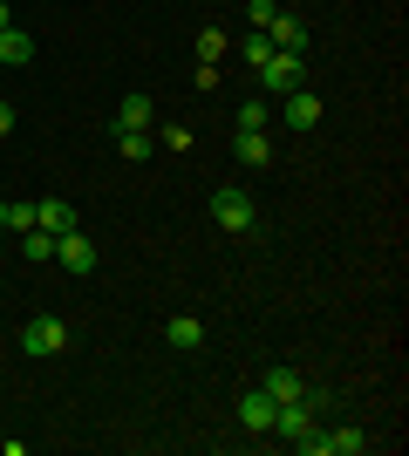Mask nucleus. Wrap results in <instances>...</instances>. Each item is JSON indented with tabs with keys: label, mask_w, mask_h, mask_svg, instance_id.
Returning a JSON list of instances; mask_svg holds the SVG:
<instances>
[{
	"label": "nucleus",
	"mask_w": 409,
	"mask_h": 456,
	"mask_svg": "<svg viewBox=\"0 0 409 456\" xmlns=\"http://www.w3.org/2000/svg\"><path fill=\"white\" fill-rule=\"evenodd\" d=\"M151 123H157V102H151V95H123L117 130H151Z\"/></svg>",
	"instance_id": "obj_9"
},
{
	"label": "nucleus",
	"mask_w": 409,
	"mask_h": 456,
	"mask_svg": "<svg viewBox=\"0 0 409 456\" xmlns=\"http://www.w3.org/2000/svg\"><path fill=\"white\" fill-rule=\"evenodd\" d=\"M164 341H171V347H177V354H192V347H198V341H205V321H192V314H177V321H171V327H164Z\"/></svg>",
	"instance_id": "obj_12"
},
{
	"label": "nucleus",
	"mask_w": 409,
	"mask_h": 456,
	"mask_svg": "<svg viewBox=\"0 0 409 456\" xmlns=\"http://www.w3.org/2000/svg\"><path fill=\"white\" fill-rule=\"evenodd\" d=\"M0 28H14V14H7V0H0Z\"/></svg>",
	"instance_id": "obj_22"
},
{
	"label": "nucleus",
	"mask_w": 409,
	"mask_h": 456,
	"mask_svg": "<svg viewBox=\"0 0 409 456\" xmlns=\"http://www.w3.org/2000/svg\"><path fill=\"white\" fill-rule=\"evenodd\" d=\"M0 252H7V232H0Z\"/></svg>",
	"instance_id": "obj_24"
},
{
	"label": "nucleus",
	"mask_w": 409,
	"mask_h": 456,
	"mask_svg": "<svg viewBox=\"0 0 409 456\" xmlns=\"http://www.w3.org/2000/svg\"><path fill=\"white\" fill-rule=\"evenodd\" d=\"M198 55H205V61L225 55V28H198Z\"/></svg>",
	"instance_id": "obj_18"
},
{
	"label": "nucleus",
	"mask_w": 409,
	"mask_h": 456,
	"mask_svg": "<svg viewBox=\"0 0 409 456\" xmlns=\"http://www.w3.org/2000/svg\"><path fill=\"white\" fill-rule=\"evenodd\" d=\"M28 225H35V205H14V198H7V232H14V239H20V232H28Z\"/></svg>",
	"instance_id": "obj_19"
},
{
	"label": "nucleus",
	"mask_w": 409,
	"mask_h": 456,
	"mask_svg": "<svg viewBox=\"0 0 409 456\" xmlns=\"http://www.w3.org/2000/svg\"><path fill=\"white\" fill-rule=\"evenodd\" d=\"M300 82H307V55H280V48H273V55L259 61V95H266V102H280V95L300 89Z\"/></svg>",
	"instance_id": "obj_1"
},
{
	"label": "nucleus",
	"mask_w": 409,
	"mask_h": 456,
	"mask_svg": "<svg viewBox=\"0 0 409 456\" xmlns=\"http://www.w3.org/2000/svg\"><path fill=\"white\" fill-rule=\"evenodd\" d=\"M273 402H300V388H307V375H293V368H266V381H259Z\"/></svg>",
	"instance_id": "obj_11"
},
{
	"label": "nucleus",
	"mask_w": 409,
	"mask_h": 456,
	"mask_svg": "<svg viewBox=\"0 0 409 456\" xmlns=\"http://www.w3.org/2000/svg\"><path fill=\"white\" fill-rule=\"evenodd\" d=\"M273 123V102L266 95H246V102H239V130H266Z\"/></svg>",
	"instance_id": "obj_16"
},
{
	"label": "nucleus",
	"mask_w": 409,
	"mask_h": 456,
	"mask_svg": "<svg viewBox=\"0 0 409 456\" xmlns=\"http://www.w3.org/2000/svg\"><path fill=\"white\" fill-rule=\"evenodd\" d=\"M0 232H7V198H0Z\"/></svg>",
	"instance_id": "obj_23"
},
{
	"label": "nucleus",
	"mask_w": 409,
	"mask_h": 456,
	"mask_svg": "<svg viewBox=\"0 0 409 456\" xmlns=\"http://www.w3.org/2000/svg\"><path fill=\"white\" fill-rule=\"evenodd\" d=\"M35 225H41V232H55V239H61V232L76 225V211H69V198H41V205H35Z\"/></svg>",
	"instance_id": "obj_10"
},
{
	"label": "nucleus",
	"mask_w": 409,
	"mask_h": 456,
	"mask_svg": "<svg viewBox=\"0 0 409 456\" xmlns=\"http://www.w3.org/2000/svg\"><path fill=\"white\" fill-rule=\"evenodd\" d=\"M259 35H266L273 48H280V55H300V48H307V20H300V14H287V7H280V14H273L266 28H259Z\"/></svg>",
	"instance_id": "obj_5"
},
{
	"label": "nucleus",
	"mask_w": 409,
	"mask_h": 456,
	"mask_svg": "<svg viewBox=\"0 0 409 456\" xmlns=\"http://www.w3.org/2000/svg\"><path fill=\"white\" fill-rule=\"evenodd\" d=\"M20 347H28V354H41V362H48V354H61V347H69V327H61L55 314H35V321L20 327Z\"/></svg>",
	"instance_id": "obj_3"
},
{
	"label": "nucleus",
	"mask_w": 409,
	"mask_h": 456,
	"mask_svg": "<svg viewBox=\"0 0 409 456\" xmlns=\"http://www.w3.org/2000/svg\"><path fill=\"white\" fill-rule=\"evenodd\" d=\"M157 143H164V151H192V130H184V123H171V130H157Z\"/></svg>",
	"instance_id": "obj_20"
},
{
	"label": "nucleus",
	"mask_w": 409,
	"mask_h": 456,
	"mask_svg": "<svg viewBox=\"0 0 409 456\" xmlns=\"http://www.w3.org/2000/svg\"><path fill=\"white\" fill-rule=\"evenodd\" d=\"M20 259H35V266H41V259H55V232L28 225V232H20Z\"/></svg>",
	"instance_id": "obj_14"
},
{
	"label": "nucleus",
	"mask_w": 409,
	"mask_h": 456,
	"mask_svg": "<svg viewBox=\"0 0 409 456\" xmlns=\"http://www.w3.org/2000/svg\"><path fill=\"white\" fill-rule=\"evenodd\" d=\"M0 136H14V102L0 95Z\"/></svg>",
	"instance_id": "obj_21"
},
{
	"label": "nucleus",
	"mask_w": 409,
	"mask_h": 456,
	"mask_svg": "<svg viewBox=\"0 0 409 456\" xmlns=\"http://www.w3.org/2000/svg\"><path fill=\"white\" fill-rule=\"evenodd\" d=\"M55 266H61V273H96V239H82V232L69 225V232L55 239Z\"/></svg>",
	"instance_id": "obj_4"
},
{
	"label": "nucleus",
	"mask_w": 409,
	"mask_h": 456,
	"mask_svg": "<svg viewBox=\"0 0 409 456\" xmlns=\"http://www.w3.org/2000/svg\"><path fill=\"white\" fill-rule=\"evenodd\" d=\"M273 409H280V402H273L266 388H246V395H239V429L266 436V429H273Z\"/></svg>",
	"instance_id": "obj_7"
},
{
	"label": "nucleus",
	"mask_w": 409,
	"mask_h": 456,
	"mask_svg": "<svg viewBox=\"0 0 409 456\" xmlns=\"http://www.w3.org/2000/svg\"><path fill=\"white\" fill-rule=\"evenodd\" d=\"M239 164H273V143H266V130H239Z\"/></svg>",
	"instance_id": "obj_15"
},
{
	"label": "nucleus",
	"mask_w": 409,
	"mask_h": 456,
	"mask_svg": "<svg viewBox=\"0 0 409 456\" xmlns=\"http://www.w3.org/2000/svg\"><path fill=\"white\" fill-rule=\"evenodd\" d=\"M212 218L225 232H253L259 225V211H253V191H239V184H218L212 191Z\"/></svg>",
	"instance_id": "obj_2"
},
{
	"label": "nucleus",
	"mask_w": 409,
	"mask_h": 456,
	"mask_svg": "<svg viewBox=\"0 0 409 456\" xmlns=\"http://www.w3.org/2000/svg\"><path fill=\"white\" fill-rule=\"evenodd\" d=\"M280 116H287V130H314V123H321V95L300 82V89L280 95Z\"/></svg>",
	"instance_id": "obj_6"
},
{
	"label": "nucleus",
	"mask_w": 409,
	"mask_h": 456,
	"mask_svg": "<svg viewBox=\"0 0 409 456\" xmlns=\"http://www.w3.org/2000/svg\"><path fill=\"white\" fill-rule=\"evenodd\" d=\"M35 61V35L28 28H0V69H28Z\"/></svg>",
	"instance_id": "obj_8"
},
{
	"label": "nucleus",
	"mask_w": 409,
	"mask_h": 456,
	"mask_svg": "<svg viewBox=\"0 0 409 456\" xmlns=\"http://www.w3.org/2000/svg\"><path fill=\"white\" fill-rule=\"evenodd\" d=\"M266 55H273V41L259 35V28H253V35H246V41H239V61H253V69H259V61H266Z\"/></svg>",
	"instance_id": "obj_17"
},
{
	"label": "nucleus",
	"mask_w": 409,
	"mask_h": 456,
	"mask_svg": "<svg viewBox=\"0 0 409 456\" xmlns=\"http://www.w3.org/2000/svg\"><path fill=\"white\" fill-rule=\"evenodd\" d=\"M117 151H123V164H143L157 151V136L151 130H117Z\"/></svg>",
	"instance_id": "obj_13"
}]
</instances>
